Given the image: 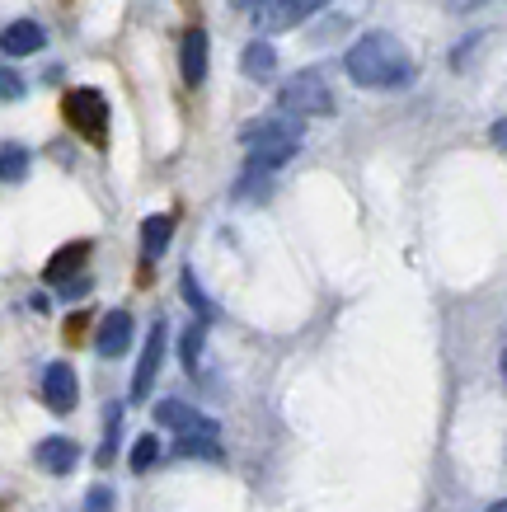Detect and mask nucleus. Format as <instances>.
<instances>
[{
  "label": "nucleus",
  "instance_id": "f257e3e1",
  "mask_svg": "<svg viewBox=\"0 0 507 512\" xmlns=\"http://www.w3.org/2000/svg\"><path fill=\"white\" fill-rule=\"evenodd\" d=\"M343 71L353 76L362 90H400L414 80V57L400 47L395 33H362L348 52H343Z\"/></svg>",
  "mask_w": 507,
  "mask_h": 512
},
{
  "label": "nucleus",
  "instance_id": "f03ea898",
  "mask_svg": "<svg viewBox=\"0 0 507 512\" xmlns=\"http://www.w3.org/2000/svg\"><path fill=\"white\" fill-rule=\"evenodd\" d=\"M277 109L296 113V118H329V113L338 109V99H334V90L324 85L320 71H301V76H292L277 90Z\"/></svg>",
  "mask_w": 507,
  "mask_h": 512
},
{
  "label": "nucleus",
  "instance_id": "7ed1b4c3",
  "mask_svg": "<svg viewBox=\"0 0 507 512\" xmlns=\"http://www.w3.org/2000/svg\"><path fill=\"white\" fill-rule=\"evenodd\" d=\"M62 109H66V123L76 127L80 137H90V141L108 137V99L99 90H71Z\"/></svg>",
  "mask_w": 507,
  "mask_h": 512
},
{
  "label": "nucleus",
  "instance_id": "20e7f679",
  "mask_svg": "<svg viewBox=\"0 0 507 512\" xmlns=\"http://www.w3.org/2000/svg\"><path fill=\"white\" fill-rule=\"evenodd\" d=\"M329 0H263V5H254V24H259V33H282V29H296L301 19L320 15Z\"/></svg>",
  "mask_w": 507,
  "mask_h": 512
},
{
  "label": "nucleus",
  "instance_id": "39448f33",
  "mask_svg": "<svg viewBox=\"0 0 507 512\" xmlns=\"http://www.w3.org/2000/svg\"><path fill=\"white\" fill-rule=\"evenodd\" d=\"M165 334H169V325L165 320H155L151 334H146V343H141L137 372H132V400L137 404L155 390V376H160V362H165Z\"/></svg>",
  "mask_w": 507,
  "mask_h": 512
},
{
  "label": "nucleus",
  "instance_id": "423d86ee",
  "mask_svg": "<svg viewBox=\"0 0 507 512\" xmlns=\"http://www.w3.org/2000/svg\"><path fill=\"white\" fill-rule=\"evenodd\" d=\"M301 118L296 113H263V118H254V123H245L240 127V141L245 146H263V141H301Z\"/></svg>",
  "mask_w": 507,
  "mask_h": 512
},
{
  "label": "nucleus",
  "instance_id": "0eeeda50",
  "mask_svg": "<svg viewBox=\"0 0 507 512\" xmlns=\"http://www.w3.org/2000/svg\"><path fill=\"white\" fill-rule=\"evenodd\" d=\"M43 400H47L52 414H71V409H76L80 381H76V372H71L66 362H52V367L43 372Z\"/></svg>",
  "mask_w": 507,
  "mask_h": 512
},
{
  "label": "nucleus",
  "instance_id": "6e6552de",
  "mask_svg": "<svg viewBox=\"0 0 507 512\" xmlns=\"http://www.w3.org/2000/svg\"><path fill=\"white\" fill-rule=\"evenodd\" d=\"M155 423H160V428H174L179 437H188V433H216V423L207 419V414H198L193 404H184V400H160V404H155Z\"/></svg>",
  "mask_w": 507,
  "mask_h": 512
},
{
  "label": "nucleus",
  "instance_id": "1a4fd4ad",
  "mask_svg": "<svg viewBox=\"0 0 507 512\" xmlns=\"http://www.w3.org/2000/svg\"><path fill=\"white\" fill-rule=\"evenodd\" d=\"M127 343H132V315L108 311L104 320H99V334H94V353L99 357H123Z\"/></svg>",
  "mask_w": 507,
  "mask_h": 512
},
{
  "label": "nucleus",
  "instance_id": "9d476101",
  "mask_svg": "<svg viewBox=\"0 0 507 512\" xmlns=\"http://www.w3.org/2000/svg\"><path fill=\"white\" fill-rule=\"evenodd\" d=\"M47 47V33L43 24H33V19H15L10 29L0 33V52L5 57H33V52H43Z\"/></svg>",
  "mask_w": 507,
  "mask_h": 512
},
{
  "label": "nucleus",
  "instance_id": "9b49d317",
  "mask_svg": "<svg viewBox=\"0 0 507 512\" xmlns=\"http://www.w3.org/2000/svg\"><path fill=\"white\" fill-rule=\"evenodd\" d=\"M33 461H38L47 475H71V470L80 466V447L71 437H47V442H38Z\"/></svg>",
  "mask_w": 507,
  "mask_h": 512
},
{
  "label": "nucleus",
  "instance_id": "f8f14e48",
  "mask_svg": "<svg viewBox=\"0 0 507 512\" xmlns=\"http://www.w3.org/2000/svg\"><path fill=\"white\" fill-rule=\"evenodd\" d=\"M179 71H184L188 85H202L207 80V33L188 29L184 43H179Z\"/></svg>",
  "mask_w": 507,
  "mask_h": 512
},
{
  "label": "nucleus",
  "instance_id": "ddd939ff",
  "mask_svg": "<svg viewBox=\"0 0 507 512\" xmlns=\"http://www.w3.org/2000/svg\"><path fill=\"white\" fill-rule=\"evenodd\" d=\"M240 71H245L249 80H273L277 76V52H273V43L268 38H254V43L240 52Z\"/></svg>",
  "mask_w": 507,
  "mask_h": 512
},
{
  "label": "nucleus",
  "instance_id": "4468645a",
  "mask_svg": "<svg viewBox=\"0 0 507 512\" xmlns=\"http://www.w3.org/2000/svg\"><path fill=\"white\" fill-rule=\"evenodd\" d=\"M169 240H174V221L169 217H146L141 221V259H146V264H155V259L165 254Z\"/></svg>",
  "mask_w": 507,
  "mask_h": 512
},
{
  "label": "nucleus",
  "instance_id": "2eb2a0df",
  "mask_svg": "<svg viewBox=\"0 0 507 512\" xmlns=\"http://www.w3.org/2000/svg\"><path fill=\"white\" fill-rule=\"evenodd\" d=\"M296 146L301 141H263V146H245V165L254 170H277V165H287L296 156Z\"/></svg>",
  "mask_w": 507,
  "mask_h": 512
},
{
  "label": "nucleus",
  "instance_id": "dca6fc26",
  "mask_svg": "<svg viewBox=\"0 0 507 512\" xmlns=\"http://www.w3.org/2000/svg\"><path fill=\"white\" fill-rule=\"evenodd\" d=\"M85 259H90V240H76V245L57 249V254L47 259V282H66Z\"/></svg>",
  "mask_w": 507,
  "mask_h": 512
},
{
  "label": "nucleus",
  "instance_id": "f3484780",
  "mask_svg": "<svg viewBox=\"0 0 507 512\" xmlns=\"http://www.w3.org/2000/svg\"><path fill=\"white\" fill-rule=\"evenodd\" d=\"M273 193V170H254V165H245V174H240V184H235V202H259Z\"/></svg>",
  "mask_w": 507,
  "mask_h": 512
},
{
  "label": "nucleus",
  "instance_id": "a211bd4d",
  "mask_svg": "<svg viewBox=\"0 0 507 512\" xmlns=\"http://www.w3.org/2000/svg\"><path fill=\"white\" fill-rule=\"evenodd\" d=\"M179 287H184V296H188V306H193V311H198V320H216V301L207 292H202L198 287V278H193V268H184V273H179Z\"/></svg>",
  "mask_w": 507,
  "mask_h": 512
},
{
  "label": "nucleus",
  "instance_id": "6ab92c4d",
  "mask_svg": "<svg viewBox=\"0 0 507 512\" xmlns=\"http://www.w3.org/2000/svg\"><path fill=\"white\" fill-rule=\"evenodd\" d=\"M29 174V151L24 146H0V179L5 184H19Z\"/></svg>",
  "mask_w": 507,
  "mask_h": 512
},
{
  "label": "nucleus",
  "instance_id": "aec40b11",
  "mask_svg": "<svg viewBox=\"0 0 507 512\" xmlns=\"http://www.w3.org/2000/svg\"><path fill=\"white\" fill-rule=\"evenodd\" d=\"M202 339H207V329H202V325H188V329H184V339H179V357H184V372H188V376L198 372Z\"/></svg>",
  "mask_w": 507,
  "mask_h": 512
},
{
  "label": "nucleus",
  "instance_id": "412c9836",
  "mask_svg": "<svg viewBox=\"0 0 507 512\" xmlns=\"http://www.w3.org/2000/svg\"><path fill=\"white\" fill-rule=\"evenodd\" d=\"M118 423H123V409H118V404H108V437H104V447L94 451V456H99V466H108V461H113V451H118Z\"/></svg>",
  "mask_w": 507,
  "mask_h": 512
},
{
  "label": "nucleus",
  "instance_id": "4be33fe9",
  "mask_svg": "<svg viewBox=\"0 0 507 512\" xmlns=\"http://www.w3.org/2000/svg\"><path fill=\"white\" fill-rule=\"evenodd\" d=\"M155 456H160V442H155V433H146V437H137V447H132V470H151L155 466Z\"/></svg>",
  "mask_w": 507,
  "mask_h": 512
},
{
  "label": "nucleus",
  "instance_id": "5701e85b",
  "mask_svg": "<svg viewBox=\"0 0 507 512\" xmlns=\"http://www.w3.org/2000/svg\"><path fill=\"white\" fill-rule=\"evenodd\" d=\"M24 94V80L15 71H0V99H19Z\"/></svg>",
  "mask_w": 507,
  "mask_h": 512
},
{
  "label": "nucleus",
  "instance_id": "b1692460",
  "mask_svg": "<svg viewBox=\"0 0 507 512\" xmlns=\"http://www.w3.org/2000/svg\"><path fill=\"white\" fill-rule=\"evenodd\" d=\"M90 292V278H71V282H62V301H76V296H85Z\"/></svg>",
  "mask_w": 507,
  "mask_h": 512
},
{
  "label": "nucleus",
  "instance_id": "393cba45",
  "mask_svg": "<svg viewBox=\"0 0 507 512\" xmlns=\"http://www.w3.org/2000/svg\"><path fill=\"white\" fill-rule=\"evenodd\" d=\"M85 503H90V508H108V503H113V494H108L104 484H99V489H94V494L85 498Z\"/></svg>",
  "mask_w": 507,
  "mask_h": 512
},
{
  "label": "nucleus",
  "instance_id": "a878e982",
  "mask_svg": "<svg viewBox=\"0 0 507 512\" xmlns=\"http://www.w3.org/2000/svg\"><path fill=\"white\" fill-rule=\"evenodd\" d=\"M489 137H493V146H503V151H507V118H503V123H493Z\"/></svg>",
  "mask_w": 507,
  "mask_h": 512
},
{
  "label": "nucleus",
  "instance_id": "bb28decb",
  "mask_svg": "<svg viewBox=\"0 0 507 512\" xmlns=\"http://www.w3.org/2000/svg\"><path fill=\"white\" fill-rule=\"evenodd\" d=\"M493 512H507V498H498V503H493Z\"/></svg>",
  "mask_w": 507,
  "mask_h": 512
},
{
  "label": "nucleus",
  "instance_id": "cd10ccee",
  "mask_svg": "<svg viewBox=\"0 0 507 512\" xmlns=\"http://www.w3.org/2000/svg\"><path fill=\"white\" fill-rule=\"evenodd\" d=\"M503 381H507V348H503Z\"/></svg>",
  "mask_w": 507,
  "mask_h": 512
}]
</instances>
